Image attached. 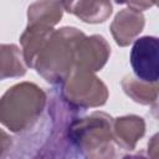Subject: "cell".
I'll list each match as a JSON object with an SVG mask.
<instances>
[{
	"label": "cell",
	"mask_w": 159,
	"mask_h": 159,
	"mask_svg": "<svg viewBox=\"0 0 159 159\" xmlns=\"http://www.w3.org/2000/svg\"><path fill=\"white\" fill-rule=\"evenodd\" d=\"M112 117L104 112L76 116L67 125L66 144L68 157L112 158L116 155L112 133Z\"/></svg>",
	"instance_id": "1"
},
{
	"label": "cell",
	"mask_w": 159,
	"mask_h": 159,
	"mask_svg": "<svg viewBox=\"0 0 159 159\" xmlns=\"http://www.w3.org/2000/svg\"><path fill=\"white\" fill-rule=\"evenodd\" d=\"M47 104L42 88L32 82H21L10 87L0 98V123L14 133L34 127Z\"/></svg>",
	"instance_id": "2"
},
{
	"label": "cell",
	"mask_w": 159,
	"mask_h": 159,
	"mask_svg": "<svg viewBox=\"0 0 159 159\" xmlns=\"http://www.w3.org/2000/svg\"><path fill=\"white\" fill-rule=\"evenodd\" d=\"M112 133L114 143L119 145V148L134 150L137 143L145 133V122L135 114L118 117L112 122Z\"/></svg>",
	"instance_id": "8"
},
{
	"label": "cell",
	"mask_w": 159,
	"mask_h": 159,
	"mask_svg": "<svg viewBox=\"0 0 159 159\" xmlns=\"http://www.w3.org/2000/svg\"><path fill=\"white\" fill-rule=\"evenodd\" d=\"M111 55V46L101 35L82 34L75 46V67L97 72L104 67Z\"/></svg>",
	"instance_id": "6"
},
{
	"label": "cell",
	"mask_w": 159,
	"mask_h": 159,
	"mask_svg": "<svg viewBox=\"0 0 159 159\" xmlns=\"http://www.w3.org/2000/svg\"><path fill=\"white\" fill-rule=\"evenodd\" d=\"M61 97L71 106L87 109L101 107L108 99L107 86L93 71L83 67H73L70 75L60 83Z\"/></svg>",
	"instance_id": "4"
},
{
	"label": "cell",
	"mask_w": 159,
	"mask_h": 159,
	"mask_svg": "<svg viewBox=\"0 0 159 159\" xmlns=\"http://www.w3.org/2000/svg\"><path fill=\"white\" fill-rule=\"evenodd\" d=\"M53 30L55 29L50 26L27 24L25 31L20 36L21 52H22L24 62L27 67H31V68L34 67L36 56L39 55V52L41 51L46 41L50 39Z\"/></svg>",
	"instance_id": "10"
},
{
	"label": "cell",
	"mask_w": 159,
	"mask_h": 159,
	"mask_svg": "<svg viewBox=\"0 0 159 159\" xmlns=\"http://www.w3.org/2000/svg\"><path fill=\"white\" fill-rule=\"evenodd\" d=\"M83 32L76 27L53 30L36 60V72L48 83L60 84L75 67V46Z\"/></svg>",
	"instance_id": "3"
},
{
	"label": "cell",
	"mask_w": 159,
	"mask_h": 159,
	"mask_svg": "<svg viewBox=\"0 0 159 159\" xmlns=\"http://www.w3.org/2000/svg\"><path fill=\"white\" fill-rule=\"evenodd\" d=\"M117 4H125L129 9L137 11H144L157 5V0H116Z\"/></svg>",
	"instance_id": "14"
},
{
	"label": "cell",
	"mask_w": 159,
	"mask_h": 159,
	"mask_svg": "<svg viewBox=\"0 0 159 159\" xmlns=\"http://www.w3.org/2000/svg\"><path fill=\"white\" fill-rule=\"evenodd\" d=\"M63 7L60 0H39L27 9L29 24L53 27L62 17Z\"/></svg>",
	"instance_id": "11"
},
{
	"label": "cell",
	"mask_w": 159,
	"mask_h": 159,
	"mask_svg": "<svg viewBox=\"0 0 159 159\" xmlns=\"http://www.w3.org/2000/svg\"><path fill=\"white\" fill-rule=\"evenodd\" d=\"M12 145V138L2 129H0V158L5 157Z\"/></svg>",
	"instance_id": "15"
},
{
	"label": "cell",
	"mask_w": 159,
	"mask_h": 159,
	"mask_svg": "<svg viewBox=\"0 0 159 159\" xmlns=\"http://www.w3.org/2000/svg\"><path fill=\"white\" fill-rule=\"evenodd\" d=\"M63 10L87 24L104 22L112 14L111 0H60Z\"/></svg>",
	"instance_id": "9"
},
{
	"label": "cell",
	"mask_w": 159,
	"mask_h": 159,
	"mask_svg": "<svg viewBox=\"0 0 159 159\" xmlns=\"http://www.w3.org/2000/svg\"><path fill=\"white\" fill-rule=\"evenodd\" d=\"M130 65L138 80L158 82L159 41L155 36H143L134 41L130 50Z\"/></svg>",
	"instance_id": "5"
},
{
	"label": "cell",
	"mask_w": 159,
	"mask_h": 159,
	"mask_svg": "<svg viewBox=\"0 0 159 159\" xmlns=\"http://www.w3.org/2000/svg\"><path fill=\"white\" fill-rule=\"evenodd\" d=\"M145 19L140 11L133 9L120 10L111 24V32L116 43L120 47L128 46L144 29Z\"/></svg>",
	"instance_id": "7"
},
{
	"label": "cell",
	"mask_w": 159,
	"mask_h": 159,
	"mask_svg": "<svg viewBox=\"0 0 159 159\" xmlns=\"http://www.w3.org/2000/svg\"><path fill=\"white\" fill-rule=\"evenodd\" d=\"M148 149L155 152V155L158 157V154H157V152H158V134L153 135V138L150 139V142H149V144H148Z\"/></svg>",
	"instance_id": "16"
},
{
	"label": "cell",
	"mask_w": 159,
	"mask_h": 159,
	"mask_svg": "<svg viewBox=\"0 0 159 159\" xmlns=\"http://www.w3.org/2000/svg\"><path fill=\"white\" fill-rule=\"evenodd\" d=\"M124 93L134 102L144 106H154L157 108L158 101V82H145L137 77L125 76L122 80Z\"/></svg>",
	"instance_id": "12"
},
{
	"label": "cell",
	"mask_w": 159,
	"mask_h": 159,
	"mask_svg": "<svg viewBox=\"0 0 159 159\" xmlns=\"http://www.w3.org/2000/svg\"><path fill=\"white\" fill-rule=\"evenodd\" d=\"M26 67L21 50L14 43H0V81L21 77Z\"/></svg>",
	"instance_id": "13"
}]
</instances>
